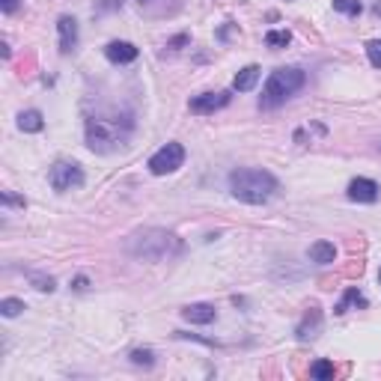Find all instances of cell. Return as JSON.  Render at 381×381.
Masks as SVG:
<instances>
[{
    "label": "cell",
    "mask_w": 381,
    "mask_h": 381,
    "mask_svg": "<svg viewBox=\"0 0 381 381\" xmlns=\"http://www.w3.org/2000/svg\"><path fill=\"white\" fill-rule=\"evenodd\" d=\"M48 182L54 190H72V188H80L87 182V176H84V170H80V164H75V161H57V164L51 167V173H48Z\"/></svg>",
    "instance_id": "obj_6"
},
{
    "label": "cell",
    "mask_w": 381,
    "mask_h": 381,
    "mask_svg": "<svg viewBox=\"0 0 381 381\" xmlns=\"http://www.w3.org/2000/svg\"><path fill=\"white\" fill-rule=\"evenodd\" d=\"M140 3H149V0H140Z\"/></svg>",
    "instance_id": "obj_30"
},
{
    "label": "cell",
    "mask_w": 381,
    "mask_h": 381,
    "mask_svg": "<svg viewBox=\"0 0 381 381\" xmlns=\"http://www.w3.org/2000/svg\"><path fill=\"white\" fill-rule=\"evenodd\" d=\"M307 84V75L304 69L298 66H283V69H274L265 80V87H262V96H259V107L262 111H274L286 102V98H292L298 89Z\"/></svg>",
    "instance_id": "obj_3"
},
{
    "label": "cell",
    "mask_w": 381,
    "mask_h": 381,
    "mask_svg": "<svg viewBox=\"0 0 381 381\" xmlns=\"http://www.w3.org/2000/svg\"><path fill=\"white\" fill-rule=\"evenodd\" d=\"M18 129L27 131V134H39L45 129V116L39 111H24L18 113Z\"/></svg>",
    "instance_id": "obj_16"
},
{
    "label": "cell",
    "mask_w": 381,
    "mask_h": 381,
    "mask_svg": "<svg viewBox=\"0 0 381 381\" xmlns=\"http://www.w3.org/2000/svg\"><path fill=\"white\" fill-rule=\"evenodd\" d=\"M307 257H310L316 265H331V262L337 259V248H334L331 241H316V244H310Z\"/></svg>",
    "instance_id": "obj_13"
},
{
    "label": "cell",
    "mask_w": 381,
    "mask_h": 381,
    "mask_svg": "<svg viewBox=\"0 0 381 381\" xmlns=\"http://www.w3.org/2000/svg\"><path fill=\"white\" fill-rule=\"evenodd\" d=\"M3 206H6V208H9V206H21V208H24L27 199H24V197H15L12 190H3Z\"/></svg>",
    "instance_id": "obj_24"
},
{
    "label": "cell",
    "mask_w": 381,
    "mask_h": 381,
    "mask_svg": "<svg viewBox=\"0 0 381 381\" xmlns=\"http://www.w3.org/2000/svg\"><path fill=\"white\" fill-rule=\"evenodd\" d=\"M349 307H360V310H364V307H369L367 295L360 292L358 286H349V289H346V295H342V301H340L337 307H334V313L342 316V313H349Z\"/></svg>",
    "instance_id": "obj_15"
},
{
    "label": "cell",
    "mask_w": 381,
    "mask_h": 381,
    "mask_svg": "<svg viewBox=\"0 0 381 381\" xmlns=\"http://www.w3.org/2000/svg\"><path fill=\"white\" fill-rule=\"evenodd\" d=\"M289 42H292V33H289V30H271V33H265V45H268V48H286Z\"/></svg>",
    "instance_id": "obj_18"
},
{
    "label": "cell",
    "mask_w": 381,
    "mask_h": 381,
    "mask_svg": "<svg viewBox=\"0 0 381 381\" xmlns=\"http://www.w3.org/2000/svg\"><path fill=\"white\" fill-rule=\"evenodd\" d=\"M188 42H190V36L182 33V36H176L173 42H167V48H170V51H179V45H188Z\"/></svg>",
    "instance_id": "obj_26"
},
{
    "label": "cell",
    "mask_w": 381,
    "mask_h": 381,
    "mask_svg": "<svg viewBox=\"0 0 381 381\" xmlns=\"http://www.w3.org/2000/svg\"><path fill=\"white\" fill-rule=\"evenodd\" d=\"M138 48H134L131 42H111L105 48V57L111 60V63H116V66H125V63H134L138 60Z\"/></svg>",
    "instance_id": "obj_11"
},
{
    "label": "cell",
    "mask_w": 381,
    "mask_h": 381,
    "mask_svg": "<svg viewBox=\"0 0 381 381\" xmlns=\"http://www.w3.org/2000/svg\"><path fill=\"white\" fill-rule=\"evenodd\" d=\"M0 9H3L6 15H9V12H15V9H18V0H0Z\"/></svg>",
    "instance_id": "obj_27"
},
{
    "label": "cell",
    "mask_w": 381,
    "mask_h": 381,
    "mask_svg": "<svg viewBox=\"0 0 381 381\" xmlns=\"http://www.w3.org/2000/svg\"><path fill=\"white\" fill-rule=\"evenodd\" d=\"M57 33H60V54H72L78 48V21L72 15H60Z\"/></svg>",
    "instance_id": "obj_8"
},
{
    "label": "cell",
    "mask_w": 381,
    "mask_h": 381,
    "mask_svg": "<svg viewBox=\"0 0 381 381\" xmlns=\"http://www.w3.org/2000/svg\"><path fill=\"white\" fill-rule=\"evenodd\" d=\"M215 316H217V310L212 304H188L182 310V319L190 325H212Z\"/></svg>",
    "instance_id": "obj_12"
},
{
    "label": "cell",
    "mask_w": 381,
    "mask_h": 381,
    "mask_svg": "<svg viewBox=\"0 0 381 381\" xmlns=\"http://www.w3.org/2000/svg\"><path fill=\"white\" fill-rule=\"evenodd\" d=\"M27 277H30V283H33L36 289H39V292H54V289H57L54 277H48V274H33V271H30Z\"/></svg>",
    "instance_id": "obj_21"
},
{
    "label": "cell",
    "mask_w": 381,
    "mask_h": 381,
    "mask_svg": "<svg viewBox=\"0 0 381 381\" xmlns=\"http://www.w3.org/2000/svg\"><path fill=\"white\" fill-rule=\"evenodd\" d=\"M170 244H176V235H170L164 230H149L146 235H138L131 241V253L143 259H164L170 257Z\"/></svg>",
    "instance_id": "obj_4"
},
{
    "label": "cell",
    "mask_w": 381,
    "mask_h": 381,
    "mask_svg": "<svg viewBox=\"0 0 381 381\" xmlns=\"http://www.w3.org/2000/svg\"><path fill=\"white\" fill-rule=\"evenodd\" d=\"M349 199H355V203H375L378 185L373 182V179H351L349 182Z\"/></svg>",
    "instance_id": "obj_9"
},
{
    "label": "cell",
    "mask_w": 381,
    "mask_h": 381,
    "mask_svg": "<svg viewBox=\"0 0 381 381\" xmlns=\"http://www.w3.org/2000/svg\"><path fill=\"white\" fill-rule=\"evenodd\" d=\"M75 289H78V292H84V289H87V277H78L75 280Z\"/></svg>",
    "instance_id": "obj_28"
},
{
    "label": "cell",
    "mask_w": 381,
    "mask_h": 381,
    "mask_svg": "<svg viewBox=\"0 0 381 381\" xmlns=\"http://www.w3.org/2000/svg\"><path fill=\"white\" fill-rule=\"evenodd\" d=\"M21 310H24V301H18V298H3V301H0V313H3L6 319H15Z\"/></svg>",
    "instance_id": "obj_19"
},
{
    "label": "cell",
    "mask_w": 381,
    "mask_h": 381,
    "mask_svg": "<svg viewBox=\"0 0 381 381\" xmlns=\"http://www.w3.org/2000/svg\"><path fill=\"white\" fill-rule=\"evenodd\" d=\"M378 283H381V271H378Z\"/></svg>",
    "instance_id": "obj_29"
},
{
    "label": "cell",
    "mask_w": 381,
    "mask_h": 381,
    "mask_svg": "<svg viewBox=\"0 0 381 381\" xmlns=\"http://www.w3.org/2000/svg\"><path fill=\"white\" fill-rule=\"evenodd\" d=\"M319 331H322V310L319 307H310V310L304 313V319L298 322V340H313V337H319Z\"/></svg>",
    "instance_id": "obj_10"
},
{
    "label": "cell",
    "mask_w": 381,
    "mask_h": 381,
    "mask_svg": "<svg viewBox=\"0 0 381 381\" xmlns=\"http://www.w3.org/2000/svg\"><path fill=\"white\" fill-rule=\"evenodd\" d=\"M262 75V69L259 66H244L239 75L232 78V89H239V93H250L253 87H257V80Z\"/></svg>",
    "instance_id": "obj_14"
},
{
    "label": "cell",
    "mask_w": 381,
    "mask_h": 381,
    "mask_svg": "<svg viewBox=\"0 0 381 381\" xmlns=\"http://www.w3.org/2000/svg\"><path fill=\"white\" fill-rule=\"evenodd\" d=\"M367 57H369V63H373L375 69H381V39L367 42Z\"/></svg>",
    "instance_id": "obj_23"
},
{
    "label": "cell",
    "mask_w": 381,
    "mask_h": 381,
    "mask_svg": "<svg viewBox=\"0 0 381 381\" xmlns=\"http://www.w3.org/2000/svg\"><path fill=\"white\" fill-rule=\"evenodd\" d=\"M310 375H313L316 381H328V378L337 375V369H334L331 360H316V364L310 367Z\"/></svg>",
    "instance_id": "obj_17"
},
{
    "label": "cell",
    "mask_w": 381,
    "mask_h": 381,
    "mask_svg": "<svg viewBox=\"0 0 381 381\" xmlns=\"http://www.w3.org/2000/svg\"><path fill=\"white\" fill-rule=\"evenodd\" d=\"M334 9H337V12H342V15H360V0H334Z\"/></svg>",
    "instance_id": "obj_20"
},
{
    "label": "cell",
    "mask_w": 381,
    "mask_h": 381,
    "mask_svg": "<svg viewBox=\"0 0 381 381\" xmlns=\"http://www.w3.org/2000/svg\"><path fill=\"white\" fill-rule=\"evenodd\" d=\"M122 6V0H102L98 3V12H111V9H120Z\"/></svg>",
    "instance_id": "obj_25"
},
{
    "label": "cell",
    "mask_w": 381,
    "mask_h": 381,
    "mask_svg": "<svg viewBox=\"0 0 381 381\" xmlns=\"http://www.w3.org/2000/svg\"><path fill=\"white\" fill-rule=\"evenodd\" d=\"M230 93L226 89H217V93H203V96H194L190 98V111L194 113H215V111H224L226 105H230Z\"/></svg>",
    "instance_id": "obj_7"
},
{
    "label": "cell",
    "mask_w": 381,
    "mask_h": 381,
    "mask_svg": "<svg viewBox=\"0 0 381 381\" xmlns=\"http://www.w3.org/2000/svg\"><path fill=\"white\" fill-rule=\"evenodd\" d=\"M134 131V116L131 113H120V111H98L87 120V146L107 155V152L122 149L131 140Z\"/></svg>",
    "instance_id": "obj_1"
},
{
    "label": "cell",
    "mask_w": 381,
    "mask_h": 381,
    "mask_svg": "<svg viewBox=\"0 0 381 381\" xmlns=\"http://www.w3.org/2000/svg\"><path fill=\"white\" fill-rule=\"evenodd\" d=\"M131 360L138 367H155V351H152V349H134Z\"/></svg>",
    "instance_id": "obj_22"
},
{
    "label": "cell",
    "mask_w": 381,
    "mask_h": 381,
    "mask_svg": "<svg viewBox=\"0 0 381 381\" xmlns=\"http://www.w3.org/2000/svg\"><path fill=\"white\" fill-rule=\"evenodd\" d=\"M277 176L259 167H239L230 173V194L248 206H262L277 194Z\"/></svg>",
    "instance_id": "obj_2"
},
{
    "label": "cell",
    "mask_w": 381,
    "mask_h": 381,
    "mask_svg": "<svg viewBox=\"0 0 381 381\" xmlns=\"http://www.w3.org/2000/svg\"><path fill=\"white\" fill-rule=\"evenodd\" d=\"M182 164H185V146L182 143H167V146H161L155 155L149 158V173L167 176V173H176Z\"/></svg>",
    "instance_id": "obj_5"
}]
</instances>
